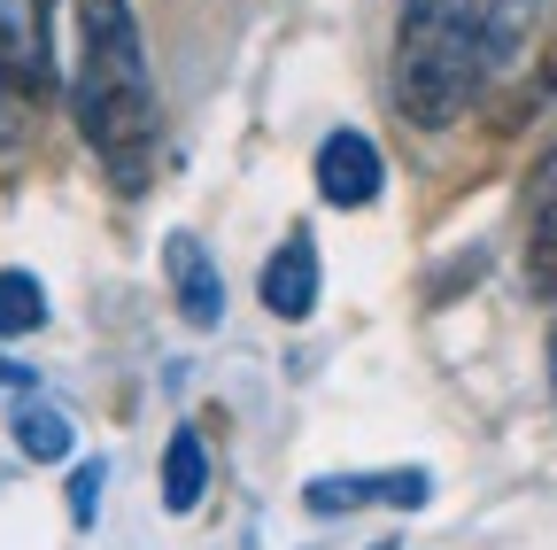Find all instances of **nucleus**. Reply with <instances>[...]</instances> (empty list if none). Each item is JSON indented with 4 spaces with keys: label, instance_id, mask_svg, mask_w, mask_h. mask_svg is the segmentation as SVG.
Listing matches in <instances>:
<instances>
[{
    "label": "nucleus",
    "instance_id": "39448f33",
    "mask_svg": "<svg viewBox=\"0 0 557 550\" xmlns=\"http://www.w3.org/2000/svg\"><path fill=\"white\" fill-rule=\"evenodd\" d=\"M380 186H387V163L364 132H333L318 148V194L333 210H364V201H380Z\"/></svg>",
    "mask_w": 557,
    "mask_h": 550
},
{
    "label": "nucleus",
    "instance_id": "f8f14e48",
    "mask_svg": "<svg viewBox=\"0 0 557 550\" xmlns=\"http://www.w3.org/2000/svg\"><path fill=\"white\" fill-rule=\"evenodd\" d=\"M39 326H47V288L32 271H0V341L39 333Z\"/></svg>",
    "mask_w": 557,
    "mask_h": 550
},
{
    "label": "nucleus",
    "instance_id": "423d86ee",
    "mask_svg": "<svg viewBox=\"0 0 557 550\" xmlns=\"http://www.w3.org/2000/svg\"><path fill=\"white\" fill-rule=\"evenodd\" d=\"M302 504L318 520L357 512V504H403L410 512V504H426V473H333V480H310Z\"/></svg>",
    "mask_w": 557,
    "mask_h": 550
},
{
    "label": "nucleus",
    "instance_id": "2eb2a0df",
    "mask_svg": "<svg viewBox=\"0 0 557 550\" xmlns=\"http://www.w3.org/2000/svg\"><path fill=\"white\" fill-rule=\"evenodd\" d=\"M549 380H557V333H549Z\"/></svg>",
    "mask_w": 557,
    "mask_h": 550
},
{
    "label": "nucleus",
    "instance_id": "0eeeda50",
    "mask_svg": "<svg viewBox=\"0 0 557 550\" xmlns=\"http://www.w3.org/2000/svg\"><path fill=\"white\" fill-rule=\"evenodd\" d=\"M256 288H263V310L271 318H287V326L310 318L318 310V241L310 233H287V241L271 248V264H263Z\"/></svg>",
    "mask_w": 557,
    "mask_h": 550
},
{
    "label": "nucleus",
    "instance_id": "20e7f679",
    "mask_svg": "<svg viewBox=\"0 0 557 550\" xmlns=\"http://www.w3.org/2000/svg\"><path fill=\"white\" fill-rule=\"evenodd\" d=\"M496 124H527L542 101H557V0H542V16L527 32V54L511 62V78L496 86Z\"/></svg>",
    "mask_w": 557,
    "mask_h": 550
},
{
    "label": "nucleus",
    "instance_id": "9b49d317",
    "mask_svg": "<svg viewBox=\"0 0 557 550\" xmlns=\"http://www.w3.org/2000/svg\"><path fill=\"white\" fill-rule=\"evenodd\" d=\"M16 450L39 457V465H62L70 450H78V435H70V419H62L54 403H24L16 411Z\"/></svg>",
    "mask_w": 557,
    "mask_h": 550
},
{
    "label": "nucleus",
    "instance_id": "4468645a",
    "mask_svg": "<svg viewBox=\"0 0 557 550\" xmlns=\"http://www.w3.org/2000/svg\"><path fill=\"white\" fill-rule=\"evenodd\" d=\"M0 388H32V372H24V365H9V357H0Z\"/></svg>",
    "mask_w": 557,
    "mask_h": 550
},
{
    "label": "nucleus",
    "instance_id": "1a4fd4ad",
    "mask_svg": "<svg viewBox=\"0 0 557 550\" xmlns=\"http://www.w3.org/2000/svg\"><path fill=\"white\" fill-rule=\"evenodd\" d=\"M527 280L534 295H557V163L534 186V218H527Z\"/></svg>",
    "mask_w": 557,
    "mask_h": 550
},
{
    "label": "nucleus",
    "instance_id": "6e6552de",
    "mask_svg": "<svg viewBox=\"0 0 557 550\" xmlns=\"http://www.w3.org/2000/svg\"><path fill=\"white\" fill-rule=\"evenodd\" d=\"M163 264H171L178 310H186L194 326H218V310H225V288H218V271H209V248H201L194 233H171V241H163Z\"/></svg>",
    "mask_w": 557,
    "mask_h": 550
},
{
    "label": "nucleus",
    "instance_id": "ddd939ff",
    "mask_svg": "<svg viewBox=\"0 0 557 550\" xmlns=\"http://www.w3.org/2000/svg\"><path fill=\"white\" fill-rule=\"evenodd\" d=\"M94 497H101V473H94V465H86V473H78V480H70V512H78V527H86V520H94Z\"/></svg>",
    "mask_w": 557,
    "mask_h": 550
},
{
    "label": "nucleus",
    "instance_id": "f257e3e1",
    "mask_svg": "<svg viewBox=\"0 0 557 550\" xmlns=\"http://www.w3.org/2000/svg\"><path fill=\"white\" fill-rule=\"evenodd\" d=\"M542 0H410L395 32V109L418 132L465 124L527 54Z\"/></svg>",
    "mask_w": 557,
    "mask_h": 550
},
{
    "label": "nucleus",
    "instance_id": "f03ea898",
    "mask_svg": "<svg viewBox=\"0 0 557 550\" xmlns=\"http://www.w3.org/2000/svg\"><path fill=\"white\" fill-rule=\"evenodd\" d=\"M78 9V71H70V117H78L94 163L109 171L116 194H139L163 156V117H156V78L139 47L132 0H70Z\"/></svg>",
    "mask_w": 557,
    "mask_h": 550
},
{
    "label": "nucleus",
    "instance_id": "7ed1b4c3",
    "mask_svg": "<svg viewBox=\"0 0 557 550\" xmlns=\"http://www.w3.org/2000/svg\"><path fill=\"white\" fill-rule=\"evenodd\" d=\"M54 9L47 0H0V156H16L39 109L54 101Z\"/></svg>",
    "mask_w": 557,
    "mask_h": 550
},
{
    "label": "nucleus",
    "instance_id": "9d476101",
    "mask_svg": "<svg viewBox=\"0 0 557 550\" xmlns=\"http://www.w3.org/2000/svg\"><path fill=\"white\" fill-rule=\"evenodd\" d=\"M201 497H209V442L194 427H178L171 450H163V504L171 512H194Z\"/></svg>",
    "mask_w": 557,
    "mask_h": 550
}]
</instances>
